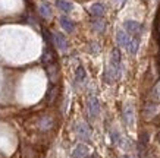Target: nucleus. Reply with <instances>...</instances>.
<instances>
[{
	"label": "nucleus",
	"mask_w": 160,
	"mask_h": 158,
	"mask_svg": "<svg viewBox=\"0 0 160 158\" xmlns=\"http://www.w3.org/2000/svg\"><path fill=\"white\" fill-rule=\"evenodd\" d=\"M122 56L119 48H113L110 53V63L109 67L104 72V81L107 84H113L115 81H118L122 75Z\"/></svg>",
	"instance_id": "1"
},
{
	"label": "nucleus",
	"mask_w": 160,
	"mask_h": 158,
	"mask_svg": "<svg viewBox=\"0 0 160 158\" xmlns=\"http://www.w3.org/2000/svg\"><path fill=\"white\" fill-rule=\"evenodd\" d=\"M75 133H77V136L79 139L88 141L90 136H91V129H90V126L85 122H78L77 125H75Z\"/></svg>",
	"instance_id": "2"
},
{
	"label": "nucleus",
	"mask_w": 160,
	"mask_h": 158,
	"mask_svg": "<svg viewBox=\"0 0 160 158\" xmlns=\"http://www.w3.org/2000/svg\"><path fill=\"white\" fill-rule=\"evenodd\" d=\"M123 29H125L126 32L129 34V35H135V37H138L141 34V31H142V25L140 24V22H137V21H125L123 22Z\"/></svg>",
	"instance_id": "3"
},
{
	"label": "nucleus",
	"mask_w": 160,
	"mask_h": 158,
	"mask_svg": "<svg viewBox=\"0 0 160 158\" xmlns=\"http://www.w3.org/2000/svg\"><path fill=\"white\" fill-rule=\"evenodd\" d=\"M157 111H159V104L154 103V101H148V103L144 105L142 116H144V119L146 120H150V119H153V117L157 114Z\"/></svg>",
	"instance_id": "4"
},
{
	"label": "nucleus",
	"mask_w": 160,
	"mask_h": 158,
	"mask_svg": "<svg viewBox=\"0 0 160 158\" xmlns=\"http://www.w3.org/2000/svg\"><path fill=\"white\" fill-rule=\"evenodd\" d=\"M87 110L90 117H96L100 113V101L96 97H90L87 101Z\"/></svg>",
	"instance_id": "5"
},
{
	"label": "nucleus",
	"mask_w": 160,
	"mask_h": 158,
	"mask_svg": "<svg viewBox=\"0 0 160 158\" xmlns=\"http://www.w3.org/2000/svg\"><path fill=\"white\" fill-rule=\"evenodd\" d=\"M131 35L126 32L125 29H118L116 32V43L119 47H125L128 48V45H129V43H131Z\"/></svg>",
	"instance_id": "6"
},
{
	"label": "nucleus",
	"mask_w": 160,
	"mask_h": 158,
	"mask_svg": "<svg viewBox=\"0 0 160 158\" xmlns=\"http://www.w3.org/2000/svg\"><path fill=\"white\" fill-rule=\"evenodd\" d=\"M53 43L60 51H66L68 50V41H66V38L63 37L62 34H58V32L53 34Z\"/></svg>",
	"instance_id": "7"
},
{
	"label": "nucleus",
	"mask_w": 160,
	"mask_h": 158,
	"mask_svg": "<svg viewBox=\"0 0 160 158\" xmlns=\"http://www.w3.org/2000/svg\"><path fill=\"white\" fill-rule=\"evenodd\" d=\"M46 70H47V75H49L50 82H52V84L54 85V84L58 82V78H59V69H58V65H56V63L47 65Z\"/></svg>",
	"instance_id": "8"
},
{
	"label": "nucleus",
	"mask_w": 160,
	"mask_h": 158,
	"mask_svg": "<svg viewBox=\"0 0 160 158\" xmlns=\"http://www.w3.org/2000/svg\"><path fill=\"white\" fill-rule=\"evenodd\" d=\"M53 126H54V120H53V117H50V116H44L38 122V129L44 130V132H46V130H50Z\"/></svg>",
	"instance_id": "9"
},
{
	"label": "nucleus",
	"mask_w": 160,
	"mask_h": 158,
	"mask_svg": "<svg viewBox=\"0 0 160 158\" xmlns=\"http://www.w3.org/2000/svg\"><path fill=\"white\" fill-rule=\"evenodd\" d=\"M88 157V146L84 144H79L75 146L72 152V158H87Z\"/></svg>",
	"instance_id": "10"
},
{
	"label": "nucleus",
	"mask_w": 160,
	"mask_h": 158,
	"mask_svg": "<svg viewBox=\"0 0 160 158\" xmlns=\"http://www.w3.org/2000/svg\"><path fill=\"white\" fill-rule=\"evenodd\" d=\"M59 24L63 28V31H66V32H72L73 29H75V24L72 22V19H69L68 16H60Z\"/></svg>",
	"instance_id": "11"
},
{
	"label": "nucleus",
	"mask_w": 160,
	"mask_h": 158,
	"mask_svg": "<svg viewBox=\"0 0 160 158\" xmlns=\"http://www.w3.org/2000/svg\"><path fill=\"white\" fill-rule=\"evenodd\" d=\"M123 120L128 126H132V123H134V110H132L131 104H126L123 108Z\"/></svg>",
	"instance_id": "12"
},
{
	"label": "nucleus",
	"mask_w": 160,
	"mask_h": 158,
	"mask_svg": "<svg viewBox=\"0 0 160 158\" xmlns=\"http://www.w3.org/2000/svg\"><path fill=\"white\" fill-rule=\"evenodd\" d=\"M41 60H43V63H46V65H52V63H54V60H56V57H54V51L52 50V47H46L43 51V57H41Z\"/></svg>",
	"instance_id": "13"
},
{
	"label": "nucleus",
	"mask_w": 160,
	"mask_h": 158,
	"mask_svg": "<svg viewBox=\"0 0 160 158\" xmlns=\"http://www.w3.org/2000/svg\"><path fill=\"white\" fill-rule=\"evenodd\" d=\"M90 12L94 18H102L104 12H106V7L102 5V3H94V5L90 7Z\"/></svg>",
	"instance_id": "14"
},
{
	"label": "nucleus",
	"mask_w": 160,
	"mask_h": 158,
	"mask_svg": "<svg viewBox=\"0 0 160 158\" xmlns=\"http://www.w3.org/2000/svg\"><path fill=\"white\" fill-rule=\"evenodd\" d=\"M56 6H58L59 10H62L63 13H69L73 9V5L68 0H56Z\"/></svg>",
	"instance_id": "15"
},
{
	"label": "nucleus",
	"mask_w": 160,
	"mask_h": 158,
	"mask_svg": "<svg viewBox=\"0 0 160 158\" xmlns=\"http://www.w3.org/2000/svg\"><path fill=\"white\" fill-rule=\"evenodd\" d=\"M85 79H87V72H85L84 66H78L77 69H75V81L84 82Z\"/></svg>",
	"instance_id": "16"
},
{
	"label": "nucleus",
	"mask_w": 160,
	"mask_h": 158,
	"mask_svg": "<svg viewBox=\"0 0 160 158\" xmlns=\"http://www.w3.org/2000/svg\"><path fill=\"white\" fill-rule=\"evenodd\" d=\"M38 13L43 16V18H50L52 16V9H50L49 3H41V5L38 6Z\"/></svg>",
	"instance_id": "17"
},
{
	"label": "nucleus",
	"mask_w": 160,
	"mask_h": 158,
	"mask_svg": "<svg viewBox=\"0 0 160 158\" xmlns=\"http://www.w3.org/2000/svg\"><path fill=\"white\" fill-rule=\"evenodd\" d=\"M138 47H140V40H138V37H134V38L131 40V43H129V45H128V51H129V54H137V51H138Z\"/></svg>",
	"instance_id": "18"
},
{
	"label": "nucleus",
	"mask_w": 160,
	"mask_h": 158,
	"mask_svg": "<svg viewBox=\"0 0 160 158\" xmlns=\"http://www.w3.org/2000/svg\"><path fill=\"white\" fill-rule=\"evenodd\" d=\"M91 25H92V29H94V31H97V32H103V31H104V26H106L104 21L100 19V18H96V19H92Z\"/></svg>",
	"instance_id": "19"
},
{
	"label": "nucleus",
	"mask_w": 160,
	"mask_h": 158,
	"mask_svg": "<svg viewBox=\"0 0 160 158\" xmlns=\"http://www.w3.org/2000/svg\"><path fill=\"white\" fill-rule=\"evenodd\" d=\"M58 94H59L58 86L53 85V86H52V88L49 89V94H47V103H49V104H53L54 100H56V97H58Z\"/></svg>",
	"instance_id": "20"
},
{
	"label": "nucleus",
	"mask_w": 160,
	"mask_h": 158,
	"mask_svg": "<svg viewBox=\"0 0 160 158\" xmlns=\"http://www.w3.org/2000/svg\"><path fill=\"white\" fill-rule=\"evenodd\" d=\"M90 48H91L92 54H97V53L100 51V45H98L97 43H91V44H90Z\"/></svg>",
	"instance_id": "21"
},
{
	"label": "nucleus",
	"mask_w": 160,
	"mask_h": 158,
	"mask_svg": "<svg viewBox=\"0 0 160 158\" xmlns=\"http://www.w3.org/2000/svg\"><path fill=\"white\" fill-rule=\"evenodd\" d=\"M113 2H115L116 5H123V3H125V0H113Z\"/></svg>",
	"instance_id": "22"
},
{
	"label": "nucleus",
	"mask_w": 160,
	"mask_h": 158,
	"mask_svg": "<svg viewBox=\"0 0 160 158\" xmlns=\"http://www.w3.org/2000/svg\"><path fill=\"white\" fill-rule=\"evenodd\" d=\"M121 158H132V157H131V155H122Z\"/></svg>",
	"instance_id": "23"
},
{
	"label": "nucleus",
	"mask_w": 160,
	"mask_h": 158,
	"mask_svg": "<svg viewBox=\"0 0 160 158\" xmlns=\"http://www.w3.org/2000/svg\"><path fill=\"white\" fill-rule=\"evenodd\" d=\"M90 158H98V157H97V155H96V154H94V155H91V157H90Z\"/></svg>",
	"instance_id": "24"
},
{
	"label": "nucleus",
	"mask_w": 160,
	"mask_h": 158,
	"mask_svg": "<svg viewBox=\"0 0 160 158\" xmlns=\"http://www.w3.org/2000/svg\"><path fill=\"white\" fill-rule=\"evenodd\" d=\"M159 141H160V133H159Z\"/></svg>",
	"instance_id": "25"
}]
</instances>
